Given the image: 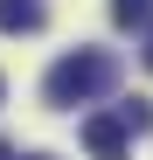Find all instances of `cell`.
Segmentation results:
<instances>
[{
  "mask_svg": "<svg viewBox=\"0 0 153 160\" xmlns=\"http://www.w3.org/2000/svg\"><path fill=\"white\" fill-rule=\"evenodd\" d=\"M111 84H118V56L76 49V56H63L56 70L42 77V98H49V104H91V98H105Z\"/></svg>",
  "mask_w": 153,
  "mask_h": 160,
  "instance_id": "cell-1",
  "label": "cell"
},
{
  "mask_svg": "<svg viewBox=\"0 0 153 160\" xmlns=\"http://www.w3.org/2000/svg\"><path fill=\"white\" fill-rule=\"evenodd\" d=\"M84 153L91 160H125L132 153V125H125L118 112H91L84 118Z\"/></svg>",
  "mask_w": 153,
  "mask_h": 160,
  "instance_id": "cell-2",
  "label": "cell"
},
{
  "mask_svg": "<svg viewBox=\"0 0 153 160\" xmlns=\"http://www.w3.org/2000/svg\"><path fill=\"white\" fill-rule=\"evenodd\" d=\"M42 28V0H0V35H35Z\"/></svg>",
  "mask_w": 153,
  "mask_h": 160,
  "instance_id": "cell-3",
  "label": "cell"
},
{
  "mask_svg": "<svg viewBox=\"0 0 153 160\" xmlns=\"http://www.w3.org/2000/svg\"><path fill=\"white\" fill-rule=\"evenodd\" d=\"M111 21H118V28H146V21H153V0H111Z\"/></svg>",
  "mask_w": 153,
  "mask_h": 160,
  "instance_id": "cell-4",
  "label": "cell"
},
{
  "mask_svg": "<svg viewBox=\"0 0 153 160\" xmlns=\"http://www.w3.org/2000/svg\"><path fill=\"white\" fill-rule=\"evenodd\" d=\"M118 118L132 125V132H153V98H125V104H118Z\"/></svg>",
  "mask_w": 153,
  "mask_h": 160,
  "instance_id": "cell-5",
  "label": "cell"
},
{
  "mask_svg": "<svg viewBox=\"0 0 153 160\" xmlns=\"http://www.w3.org/2000/svg\"><path fill=\"white\" fill-rule=\"evenodd\" d=\"M146 70H153V35H146Z\"/></svg>",
  "mask_w": 153,
  "mask_h": 160,
  "instance_id": "cell-6",
  "label": "cell"
},
{
  "mask_svg": "<svg viewBox=\"0 0 153 160\" xmlns=\"http://www.w3.org/2000/svg\"><path fill=\"white\" fill-rule=\"evenodd\" d=\"M0 160H14V153H7V139H0Z\"/></svg>",
  "mask_w": 153,
  "mask_h": 160,
  "instance_id": "cell-7",
  "label": "cell"
},
{
  "mask_svg": "<svg viewBox=\"0 0 153 160\" xmlns=\"http://www.w3.org/2000/svg\"><path fill=\"white\" fill-rule=\"evenodd\" d=\"M28 160H49V153H28Z\"/></svg>",
  "mask_w": 153,
  "mask_h": 160,
  "instance_id": "cell-8",
  "label": "cell"
},
{
  "mask_svg": "<svg viewBox=\"0 0 153 160\" xmlns=\"http://www.w3.org/2000/svg\"><path fill=\"white\" fill-rule=\"evenodd\" d=\"M0 98H7V84H0Z\"/></svg>",
  "mask_w": 153,
  "mask_h": 160,
  "instance_id": "cell-9",
  "label": "cell"
}]
</instances>
